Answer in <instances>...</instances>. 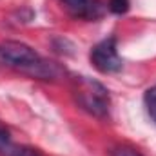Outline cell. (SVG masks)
<instances>
[{
	"label": "cell",
	"instance_id": "6da1fadb",
	"mask_svg": "<svg viewBox=\"0 0 156 156\" xmlns=\"http://www.w3.org/2000/svg\"><path fill=\"white\" fill-rule=\"evenodd\" d=\"M0 64L40 80H51L58 73V67L53 62L42 60L33 47L16 40H5L0 44Z\"/></svg>",
	"mask_w": 156,
	"mask_h": 156
},
{
	"label": "cell",
	"instance_id": "7a4b0ae2",
	"mask_svg": "<svg viewBox=\"0 0 156 156\" xmlns=\"http://www.w3.org/2000/svg\"><path fill=\"white\" fill-rule=\"evenodd\" d=\"M75 94L82 109L96 118H105L109 115V91L96 80L87 76H78L75 80Z\"/></svg>",
	"mask_w": 156,
	"mask_h": 156
},
{
	"label": "cell",
	"instance_id": "3957f363",
	"mask_svg": "<svg viewBox=\"0 0 156 156\" xmlns=\"http://www.w3.org/2000/svg\"><path fill=\"white\" fill-rule=\"evenodd\" d=\"M91 64L94 69H98L104 75H113L122 71V58L118 56V47H116V38L109 37V38L98 42L93 49H91Z\"/></svg>",
	"mask_w": 156,
	"mask_h": 156
},
{
	"label": "cell",
	"instance_id": "277c9868",
	"mask_svg": "<svg viewBox=\"0 0 156 156\" xmlns=\"http://www.w3.org/2000/svg\"><path fill=\"white\" fill-rule=\"evenodd\" d=\"M64 7L80 20H98L104 15V4L102 0H60Z\"/></svg>",
	"mask_w": 156,
	"mask_h": 156
},
{
	"label": "cell",
	"instance_id": "5b68a950",
	"mask_svg": "<svg viewBox=\"0 0 156 156\" xmlns=\"http://www.w3.org/2000/svg\"><path fill=\"white\" fill-rule=\"evenodd\" d=\"M2 156H42L33 147H27V145H16V144H11L4 153Z\"/></svg>",
	"mask_w": 156,
	"mask_h": 156
},
{
	"label": "cell",
	"instance_id": "8992f818",
	"mask_svg": "<svg viewBox=\"0 0 156 156\" xmlns=\"http://www.w3.org/2000/svg\"><path fill=\"white\" fill-rule=\"evenodd\" d=\"M144 102H145L147 115H149V116H151V120L156 123V85H153L151 89H147V91H145Z\"/></svg>",
	"mask_w": 156,
	"mask_h": 156
},
{
	"label": "cell",
	"instance_id": "52a82bcc",
	"mask_svg": "<svg viewBox=\"0 0 156 156\" xmlns=\"http://www.w3.org/2000/svg\"><path fill=\"white\" fill-rule=\"evenodd\" d=\"M109 11L115 15H123L129 11V0H109Z\"/></svg>",
	"mask_w": 156,
	"mask_h": 156
},
{
	"label": "cell",
	"instance_id": "ba28073f",
	"mask_svg": "<svg viewBox=\"0 0 156 156\" xmlns=\"http://www.w3.org/2000/svg\"><path fill=\"white\" fill-rule=\"evenodd\" d=\"M11 144H13V142H11L9 131H7V129H5V127L0 123V154H2V153H4V151L9 147V145H11Z\"/></svg>",
	"mask_w": 156,
	"mask_h": 156
},
{
	"label": "cell",
	"instance_id": "9c48e42d",
	"mask_svg": "<svg viewBox=\"0 0 156 156\" xmlns=\"http://www.w3.org/2000/svg\"><path fill=\"white\" fill-rule=\"evenodd\" d=\"M111 156H144V154H140V153H138L136 149H133V147L122 145V147L113 149V151H111Z\"/></svg>",
	"mask_w": 156,
	"mask_h": 156
}]
</instances>
